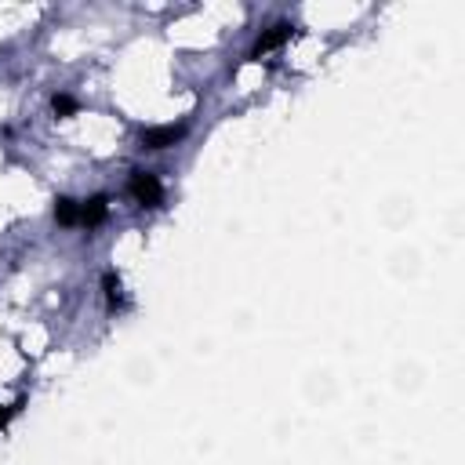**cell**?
Instances as JSON below:
<instances>
[{"label":"cell","instance_id":"8992f818","mask_svg":"<svg viewBox=\"0 0 465 465\" xmlns=\"http://www.w3.org/2000/svg\"><path fill=\"white\" fill-rule=\"evenodd\" d=\"M102 288H106V305H109V309H120V305H124V295H120V280H116L113 273L102 276Z\"/></svg>","mask_w":465,"mask_h":465},{"label":"cell","instance_id":"6da1fadb","mask_svg":"<svg viewBox=\"0 0 465 465\" xmlns=\"http://www.w3.org/2000/svg\"><path fill=\"white\" fill-rule=\"evenodd\" d=\"M128 190H131V197L142 204V207H160V200H164V185H160V178L153 175V171H131V182H128Z\"/></svg>","mask_w":465,"mask_h":465},{"label":"cell","instance_id":"7a4b0ae2","mask_svg":"<svg viewBox=\"0 0 465 465\" xmlns=\"http://www.w3.org/2000/svg\"><path fill=\"white\" fill-rule=\"evenodd\" d=\"M291 37H295V26H291V22H276V26H269L266 33L255 40V48H251V58H262L266 51H276V48H280L284 40H291Z\"/></svg>","mask_w":465,"mask_h":465},{"label":"cell","instance_id":"ba28073f","mask_svg":"<svg viewBox=\"0 0 465 465\" xmlns=\"http://www.w3.org/2000/svg\"><path fill=\"white\" fill-rule=\"evenodd\" d=\"M18 407H22V404H15V407H0V425H4V422H8V418H11Z\"/></svg>","mask_w":465,"mask_h":465},{"label":"cell","instance_id":"277c9868","mask_svg":"<svg viewBox=\"0 0 465 465\" xmlns=\"http://www.w3.org/2000/svg\"><path fill=\"white\" fill-rule=\"evenodd\" d=\"M106 211H109V200H106L102 193L91 197V200H84V204H80V226H87V229L102 226V222H106Z\"/></svg>","mask_w":465,"mask_h":465},{"label":"cell","instance_id":"52a82bcc","mask_svg":"<svg viewBox=\"0 0 465 465\" xmlns=\"http://www.w3.org/2000/svg\"><path fill=\"white\" fill-rule=\"evenodd\" d=\"M51 109H55L58 116H70V113L77 109V102H73L70 95H55V99H51Z\"/></svg>","mask_w":465,"mask_h":465},{"label":"cell","instance_id":"5b68a950","mask_svg":"<svg viewBox=\"0 0 465 465\" xmlns=\"http://www.w3.org/2000/svg\"><path fill=\"white\" fill-rule=\"evenodd\" d=\"M55 219L62 226H80V204L70 200V197H58L55 200Z\"/></svg>","mask_w":465,"mask_h":465},{"label":"cell","instance_id":"3957f363","mask_svg":"<svg viewBox=\"0 0 465 465\" xmlns=\"http://www.w3.org/2000/svg\"><path fill=\"white\" fill-rule=\"evenodd\" d=\"M182 135H185V128H175V124H171V128H149V131H142L138 142H142V149H168Z\"/></svg>","mask_w":465,"mask_h":465}]
</instances>
